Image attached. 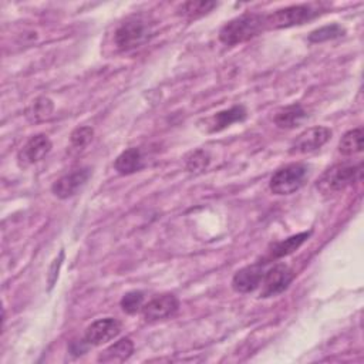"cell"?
Masks as SVG:
<instances>
[{
    "label": "cell",
    "instance_id": "6da1fadb",
    "mask_svg": "<svg viewBox=\"0 0 364 364\" xmlns=\"http://www.w3.org/2000/svg\"><path fill=\"white\" fill-rule=\"evenodd\" d=\"M266 30L264 16L259 13H245L229 20L219 31V40L226 46L245 43Z\"/></svg>",
    "mask_w": 364,
    "mask_h": 364
},
{
    "label": "cell",
    "instance_id": "7a4b0ae2",
    "mask_svg": "<svg viewBox=\"0 0 364 364\" xmlns=\"http://www.w3.org/2000/svg\"><path fill=\"white\" fill-rule=\"evenodd\" d=\"M363 166L358 165H350V164H337L331 168H328L316 182V188L323 195H330L340 192L350 186L351 183L357 182L361 178Z\"/></svg>",
    "mask_w": 364,
    "mask_h": 364
},
{
    "label": "cell",
    "instance_id": "3957f363",
    "mask_svg": "<svg viewBox=\"0 0 364 364\" xmlns=\"http://www.w3.org/2000/svg\"><path fill=\"white\" fill-rule=\"evenodd\" d=\"M309 178L306 164L293 162L279 168L269 181V188L274 195H290L299 191Z\"/></svg>",
    "mask_w": 364,
    "mask_h": 364
},
{
    "label": "cell",
    "instance_id": "277c9868",
    "mask_svg": "<svg viewBox=\"0 0 364 364\" xmlns=\"http://www.w3.org/2000/svg\"><path fill=\"white\" fill-rule=\"evenodd\" d=\"M318 13L320 11L313 9L310 4H296L279 9L264 16L266 28H289L293 26H300L313 20Z\"/></svg>",
    "mask_w": 364,
    "mask_h": 364
},
{
    "label": "cell",
    "instance_id": "5b68a950",
    "mask_svg": "<svg viewBox=\"0 0 364 364\" xmlns=\"http://www.w3.org/2000/svg\"><path fill=\"white\" fill-rule=\"evenodd\" d=\"M151 36V26L141 17H131L115 30L114 41L119 50L128 51L144 44Z\"/></svg>",
    "mask_w": 364,
    "mask_h": 364
},
{
    "label": "cell",
    "instance_id": "8992f818",
    "mask_svg": "<svg viewBox=\"0 0 364 364\" xmlns=\"http://www.w3.org/2000/svg\"><path fill=\"white\" fill-rule=\"evenodd\" d=\"M294 279L293 270L284 264L277 263L270 269H266L262 280L260 297H273L283 293Z\"/></svg>",
    "mask_w": 364,
    "mask_h": 364
},
{
    "label": "cell",
    "instance_id": "52a82bcc",
    "mask_svg": "<svg viewBox=\"0 0 364 364\" xmlns=\"http://www.w3.org/2000/svg\"><path fill=\"white\" fill-rule=\"evenodd\" d=\"M331 129L323 125L311 127L299 134V136L290 145V154H310L320 149L330 138Z\"/></svg>",
    "mask_w": 364,
    "mask_h": 364
},
{
    "label": "cell",
    "instance_id": "ba28073f",
    "mask_svg": "<svg viewBox=\"0 0 364 364\" xmlns=\"http://www.w3.org/2000/svg\"><path fill=\"white\" fill-rule=\"evenodd\" d=\"M179 309V300L175 294L165 293L151 299L142 306V316L146 321H159L172 317Z\"/></svg>",
    "mask_w": 364,
    "mask_h": 364
},
{
    "label": "cell",
    "instance_id": "9c48e42d",
    "mask_svg": "<svg viewBox=\"0 0 364 364\" xmlns=\"http://www.w3.org/2000/svg\"><path fill=\"white\" fill-rule=\"evenodd\" d=\"M121 333V323L117 318L112 317H105V318H98L92 321L85 333H84V340L90 346H102Z\"/></svg>",
    "mask_w": 364,
    "mask_h": 364
},
{
    "label": "cell",
    "instance_id": "30bf717a",
    "mask_svg": "<svg viewBox=\"0 0 364 364\" xmlns=\"http://www.w3.org/2000/svg\"><path fill=\"white\" fill-rule=\"evenodd\" d=\"M90 176H91V169L88 166L74 169L73 172L58 178L53 183L51 192L60 199H68L74 196L87 183Z\"/></svg>",
    "mask_w": 364,
    "mask_h": 364
},
{
    "label": "cell",
    "instance_id": "8fae6325",
    "mask_svg": "<svg viewBox=\"0 0 364 364\" xmlns=\"http://www.w3.org/2000/svg\"><path fill=\"white\" fill-rule=\"evenodd\" d=\"M266 267L264 263H253L237 270L232 277V287L237 293L255 291L263 280Z\"/></svg>",
    "mask_w": 364,
    "mask_h": 364
},
{
    "label": "cell",
    "instance_id": "7c38bea8",
    "mask_svg": "<svg viewBox=\"0 0 364 364\" xmlns=\"http://www.w3.org/2000/svg\"><path fill=\"white\" fill-rule=\"evenodd\" d=\"M51 146H53L51 141L47 135L37 134V135L31 136L23 145V148L18 151V154H17L18 162L24 166L37 164L48 155V152L51 151Z\"/></svg>",
    "mask_w": 364,
    "mask_h": 364
},
{
    "label": "cell",
    "instance_id": "4fadbf2b",
    "mask_svg": "<svg viewBox=\"0 0 364 364\" xmlns=\"http://www.w3.org/2000/svg\"><path fill=\"white\" fill-rule=\"evenodd\" d=\"M247 117V111L243 105H233L228 109L219 111L215 115L209 118V131L210 132H219L232 124L242 122Z\"/></svg>",
    "mask_w": 364,
    "mask_h": 364
},
{
    "label": "cell",
    "instance_id": "5bb4252c",
    "mask_svg": "<svg viewBox=\"0 0 364 364\" xmlns=\"http://www.w3.org/2000/svg\"><path fill=\"white\" fill-rule=\"evenodd\" d=\"M306 118H307V111L300 104H290L280 108L276 112L273 121L276 127L282 129H291L301 125Z\"/></svg>",
    "mask_w": 364,
    "mask_h": 364
},
{
    "label": "cell",
    "instance_id": "9a60e30c",
    "mask_svg": "<svg viewBox=\"0 0 364 364\" xmlns=\"http://www.w3.org/2000/svg\"><path fill=\"white\" fill-rule=\"evenodd\" d=\"M114 168L118 173L121 175H131L135 173L138 171H141L144 168V156L139 148H128L125 151H122L115 162H114Z\"/></svg>",
    "mask_w": 364,
    "mask_h": 364
},
{
    "label": "cell",
    "instance_id": "2e32d148",
    "mask_svg": "<svg viewBox=\"0 0 364 364\" xmlns=\"http://www.w3.org/2000/svg\"><path fill=\"white\" fill-rule=\"evenodd\" d=\"M134 353V343L129 337L119 338L112 346L105 348L100 355L98 361L101 363H124Z\"/></svg>",
    "mask_w": 364,
    "mask_h": 364
},
{
    "label": "cell",
    "instance_id": "e0dca14e",
    "mask_svg": "<svg viewBox=\"0 0 364 364\" xmlns=\"http://www.w3.org/2000/svg\"><path fill=\"white\" fill-rule=\"evenodd\" d=\"M363 148H364V131L361 127L347 131L338 142V151L344 156L360 154Z\"/></svg>",
    "mask_w": 364,
    "mask_h": 364
},
{
    "label": "cell",
    "instance_id": "ac0fdd59",
    "mask_svg": "<svg viewBox=\"0 0 364 364\" xmlns=\"http://www.w3.org/2000/svg\"><path fill=\"white\" fill-rule=\"evenodd\" d=\"M311 235V232H301V233H297V235H293L282 242H277L273 245L272 250H270V255L273 259H279V257H284L290 253H293L294 250H297L307 239L309 236Z\"/></svg>",
    "mask_w": 364,
    "mask_h": 364
},
{
    "label": "cell",
    "instance_id": "d6986e66",
    "mask_svg": "<svg viewBox=\"0 0 364 364\" xmlns=\"http://www.w3.org/2000/svg\"><path fill=\"white\" fill-rule=\"evenodd\" d=\"M218 4L215 1H205V0H191L181 6V14L186 18H198L208 14L212 9Z\"/></svg>",
    "mask_w": 364,
    "mask_h": 364
},
{
    "label": "cell",
    "instance_id": "ffe728a7",
    "mask_svg": "<svg viewBox=\"0 0 364 364\" xmlns=\"http://www.w3.org/2000/svg\"><path fill=\"white\" fill-rule=\"evenodd\" d=\"M344 34H346L344 27H341L337 23H333V24H327V26H323L320 28L313 30L309 34V41L310 43H323V41H328V40L343 37Z\"/></svg>",
    "mask_w": 364,
    "mask_h": 364
},
{
    "label": "cell",
    "instance_id": "44dd1931",
    "mask_svg": "<svg viewBox=\"0 0 364 364\" xmlns=\"http://www.w3.org/2000/svg\"><path fill=\"white\" fill-rule=\"evenodd\" d=\"M54 109L53 101L47 97H38L37 100L33 101L30 109L27 111V115L33 119V121H43L46 118H48L51 115Z\"/></svg>",
    "mask_w": 364,
    "mask_h": 364
},
{
    "label": "cell",
    "instance_id": "7402d4cb",
    "mask_svg": "<svg viewBox=\"0 0 364 364\" xmlns=\"http://www.w3.org/2000/svg\"><path fill=\"white\" fill-rule=\"evenodd\" d=\"M144 293L139 290H131L125 293L121 299V307L127 314H135L142 310Z\"/></svg>",
    "mask_w": 364,
    "mask_h": 364
},
{
    "label": "cell",
    "instance_id": "603a6c76",
    "mask_svg": "<svg viewBox=\"0 0 364 364\" xmlns=\"http://www.w3.org/2000/svg\"><path fill=\"white\" fill-rule=\"evenodd\" d=\"M210 162V155L203 149H196L191 152V155L186 158V169L189 172H202L208 168Z\"/></svg>",
    "mask_w": 364,
    "mask_h": 364
},
{
    "label": "cell",
    "instance_id": "cb8c5ba5",
    "mask_svg": "<svg viewBox=\"0 0 364 364\" xmlns=\"http://www.w3.org/2000/svg\"><path fill=\"white\" fill-rule=\"evenodd\" d=\"M92 135L94 129L91 127H78L70 135L71 145L75 148H84L92 139Z\"/></svg>",
    "mask_w": 364,
    "mask_h": 364
},
{
    "label": "cell",
    "instance_id": "d4e9b609",
    "mask_svg": "<svg viewBox=\"0 0 364 364\" xmlns=\"http://www.w3.org/2000/svg\"><path fill=\"white\" fill-rule=\"evenodd\" d=\"M63 259H64V250L60 252L58 257L54 259V262H53V264L50 267V272H48V286H50V289L54 286V283H55V280L58 277V270H60V266L63 264Z\"/></svg>",
    "mask_w": 364,
    "mask_h": 364
},
{
    "label": "cell",
    "instance_id": "484cf974",
    "mask_svg": "<svg viewBox=\"0 0 364 364\" xmlns=\"http://www.w3.org/2000/svg\"><path fill=\"white\" fill-rule=\"evenodd\" d=\"M90 344L82 338V340H80V341H71V344H70V353L71 354H74V355H81V354H84L85 351H87V347H88Z\"/></svg>",
    "mask_w": 364,
    "mask_h": 364
}]
</instances>
